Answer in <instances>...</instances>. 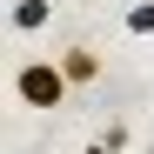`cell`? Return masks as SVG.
Masks as SVG:
<instances>
[{"mask_svg":"<svg viewBox=\"0 0 154 154\" xmlns=\"http://www.w3.org/2000/svg\"><path fill=\"white\" fill-rule=\"evenodd\" d=\"M74 94V81L60 74V60H20L14 67V100L20 107H60Z\"/></svg>","mask_w":154,"mask_h":154,"instance_id":"obj_1","label":"cell"},{"mask_svg":"<svg viewBox=\"0 0 154 154\" xmlns=\"http://www.w3.org/2000/svg\"><path fill=\"white\" fill-rule=\"evenodd\" d=\"M54 60H60V74H67L74 87H94V81H100V54H94L87 40H67V47H60Z\"/></svg>","mask_w":154,"mask_h":154,"instance_id":"obj_2","label":"cell"},{"mask_svg":"<svg viewBox=\"0 0 154 154\" xmlns=\"http://www.w3.org/2000/svg\"><path fill=\"white\" fill-rule=\"evenodd\" d=\"M47 20H54V0H14V14H7V27H14V34H40Z\"/></svg>","mask_w":154,"mask_h":154,"instance_id":"obj_3","label":"cell"},{"mask_svg":"<svg viewBox=\"0 0 154 154\" xmlns=\"http://www.w3.org/2000/svg\"><path fill=\"white\" fill-rule=\"evenodd\" d=\"M121 27L134 34V40H147V34H154V0H134V7H127V20H121Z\"/></svg>","mask_w":154,"mask_h":154,"instance_id":"obj_4","label":"cell"},{"mask_svg":"<svg viewBox=\"0 0 154 154\" xmlns=\"http://www.w3.org/2000/svg\"><path fill=\"white\" fill-rule=\"evenodd\" d=\"M100 147H107V154H121V147H127V121H114L107 134H100Z\"/></svg>","mask_w":154,"mask_h":154,"instance_id":"obj_5","label":"cell"},{"mask_svg":"<svg viewBox=\"0 0 154 154\" xmlns=\"http://www.w3.org/2000/svg\"><path fill=\"white\" fill-rule=\"evenodd\" d=\"M87 154H107V147H100V141H94V147H87Z\"/></svg>","mask_w":154,"mask_h":154,"instance_id":"obj_6","label":"cell"}]
</instances>
